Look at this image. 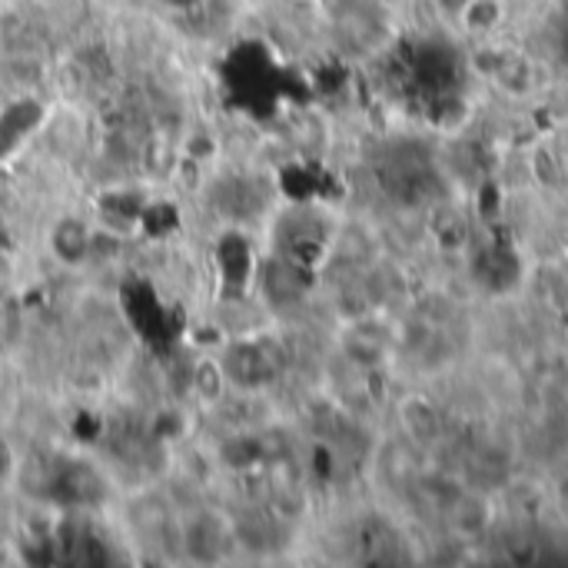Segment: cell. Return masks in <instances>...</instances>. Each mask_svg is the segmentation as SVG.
Instances as JSON below:
<instances>
[{
  "mask_svg": "<svg viewBox=\"0 0 568 568\" xmlns=\"http://www.w3.org/2000/svg\"><path fill=\"white\" fill-rule=\"evenodd\" d=\"M50 250L63 266H77L87 260L90 250V230L80 220H60L50 233Z\"/></svg>",
  "mask_w": 568,
  "mask_h": 568,
  "instance_id": "cell-1",
  "label": "cell"
},
{
  "mask_svg": "<svg viewBox=\"0 0 568 568\" xmlns=\"http://www.w3.org/2000/svg\"><path fill=\"white\" fill-rule=\"evenodd\" d=\"M183 539H186V552L193 556V559H216V552H220V532H216V526L210 523V519H200V523H193L186 532H183Z\"/></svg>",
  "mask_w": 568,
  "mask_h": 568,
  "instance_id": "cell-2",
  "label": "cell"
}]
</instances>
